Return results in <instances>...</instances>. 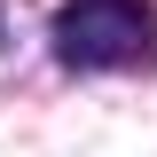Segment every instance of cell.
<instances>
[{"mask_svg":"<svg viewBox=\"0 0 157 157\" xmlns=\"http://www.w3.org/2000/svg\"><path fill=\"white\" fill-rule=\"evenodd\" d=\"M157 16L141 0H71L55 16V55L71 71H126V63L149 55Z\"/></svg>","mask_w":157,"mask_h":157,"instance_id":"6da1fadb","label":"cell"}]
</instances>
